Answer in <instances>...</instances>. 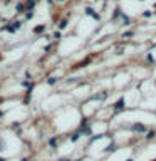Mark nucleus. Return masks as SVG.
Masks as SVG:
<instances>
[{
	"label": "nucleus",
	"mask_w": 156,
	"mask_h": 161,
	"mask_svg": "<svg viewBox=\"0 0 156 161\" xmlns=\"http://www.w3.org/2000/svg\"><path fill=\"white\" fill-rule=\"evenodd\" d=\"M86 14H87V15H91L92 19H96V20H99V15L92 10V9H86Z\"/></svg>",
	"instance_id": "3"
},
{
	"label": "nucleus",
	"mask_w": 156,
	"mask_h": 161,
	"mask_svg": "<svg viewBox=\"0 0 156 161\" xmlns=\"http://www.w3.org/2000/svg\"><path fill=\"white\" fill-rule=\"evenodd\" d=\"M123 104H124V99H119V101H118V104H116V111H121V109H123Z\"/></svg>",
	"instance_id": "4"
},
{
	"label": "nucleus",
	"mask_w": 156,
	"mask_h": 161,
	"mask_svg": "<svg viewBox=\"0 0 156 161\" xmlns=\"http://www.w3.org/2000/svg\"><path fill=\"white\" fill-rule=\"evenodd\" d=\"M128 161H133V160H128Z\"/></svg>",
	"instance_id": "12"
},
{
	"label": "nucleus",
	"mask_w": 156,
	"mask_h": 161,
	"mask_svg": "<svg viewBox=\"0 0 156 161\" xmlns=\"http://www.w3.org/2000/svg\"><path fill=\"white\" fill-rule=\"evenodd\" d=\"M44 29H46L44 25H37L35 29H34V32H35V34H40V32H44Z\"/></svg>",
	"instance_id": "5"
},
{
	"label": "nucleus",
	"mask_w": 156,
	"mask_h": 161,
	"mask_svg": "<svg viewBox=\"0 0 156 161\" xmlns=\"http://www.w3.org/2000/svg\"><path fill=\"white\" fill-rule=\"evenodd\" d=\"M66 24H67V20H62L61 24H59V29H64V27H66Z\"/></svg>",
	"instance_id": "8"
},
{
	"label": "nucleus",
	"mask_w": 156,
	"mask_h": 161,
	"mask_svg": "<svg viewBox=\"0 0 156 161\" xmlns=\"http://www.w3.org/2000/svg\"><path fill=\"white\" fill-rule=\"evenodd\" d=\"M79 136H81V134H79V133H74V134H72V138H71V139H72V141H77V139H79Z\"/></svg>",
	"instance_id": "7"
},
{
	"label": "nucleus",
	"mask_w": 156,
	"mask_h": 161,
	"mask_svg": "<svg viewBox=\"0 0 156 161\" xmlns=\"http://www.w3.org/2000/svg\"><path fill=\"white\" fill-rule=\"evenodd\" d=\"M19 27H20V22H15V24H12V25H7L5 30L10 32V34H14L15 30H19Z\"/></svg>",
	"instance_id": "1"
},
{
	"label": "nucleus",
	"mask_w": 156,
	"mask_h": 161,
	"mask_svg": "<svg viewBox=\"0 0 156 161\" xmlns=\"http://www.w3.org/2000/svg\"><path fill=\"white\" fill-rule=\"evenodd\" d=\"M35 5V0H29V4H27V9L29 10H32V7Z\"/></svg>",
	"instance_id": "6"
},
{
	"label": "nucleus",
	"mask_w": 156,
	"mask_h": 161,
	"mask_svg": "<svg viewBox=\"0 0 156 161\" xmlns=\"http://www.w3.org/2000/svg\"><path fill=\"white\" fill-rule=\"evenodd\" d=\"M47 82H49V84H51V86H52V84H56V79H54V77H51V79H49V81H47Z\"/></svg>",
	"instance_id": "10"
},
{
	"label": "nucleus",
	"mask_w": 156,
	"mask_h": 161,
	"mask_svg": "<svg viewBox=\"0 0 156 161\" xmlns=\"http://www.w3.org/2000/svg\"><path fill=\"white\" fill-rule=\"evenodd\" d=\"M131 129H133V131H138V133H143L146 128L143 124H133V126H131Z\"/></svg>",
	"instance_id": "2"
},
{
	"label": "nucleus",
	"mask_w": 156,
	"mask_h": 161,
	"mask_svg": "<svg viewBox=\"0 0 156 161\" xmlns=\"http://www.w3.org/2000/svg\"><path fill=\"white\" fill-rule=\"evenodd\" d=\"M0 161H5V160H4V158H0Z\"/></svg>",
	"instance_id": "11"
},
{
	"label": "nucleus",
	"mask_w": 156,
	"mask_h": 161,
	"mask_svg": "<svg viewBox=\"0 0 156 161\" xmlns=\"http://www.w3.org/2000/svg\"><path fill=\"white\" fill-rule=\"evenodd\" d=\"M32 15H34V14H32V10H29V14H27V15H25V19H27V20H29V19H32Z\"/></svg>",
	"instance_id": "9"
}]
</instances>
